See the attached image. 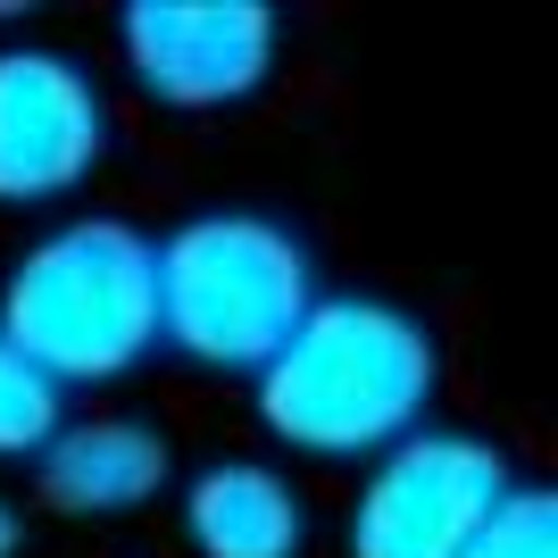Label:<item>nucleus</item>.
I'll return each instance as SVG.
<instances>
[{
	"label": "nucleus",
	"instance_id": "nucleus-1",
	"mask_svg": "<svg viewBox=\"0 0 558 558\" xmlns=\"http://www.w3.org/2000/svg\"><path fill=\"white\" fill-rule=\"evenodd\" d=\"M442 400V333L409 301L342 283L317 292L292 342L251 375V425L258 442L301 466H367L434 425Z\"/></svg>",
	"mask_w": 558,
	"mask_h": 558
},
{
	"label": "nucleus",
	"instance_id": "nucleus-2",
	"mask_svg": "<svg viewBox=\"0 0 558 558\" xmlns=\"http://www.w3.org/2000/svg\"><path fill=\"white\" fill-rule=\"evenodd\" d=\"M0 333L59 392H117L159 359V242L125 209L43 226L0 276Z\"/></svg>",
	"mask_w": 558,
	"mask_h": 558
},
{
	"label": "nucleus",
	"instance_id": "nucleus-3",
	"mask_svg": "<svg viewBox=\"0 0 558 558\" xmlns=\"http://www.w3.org/2000/svg\"><path fill=\"white\" fill-rule=\"evenodd\" d=\"M150 242H159V350H175L192 375L251 384L326 292L308 233L251 201L184 209Z\"/></svg>",
	"mask_w": 558,
	"mask_h": 558
},
{
	"label": "nucleus",
	"instance_id": "nucleus-4",
	"mask_svg": "<svg viewBox=\"0 0 558 558\" xmlns=\"http://www.w3.org/2000/svg\"><path fill=\"white\" fill-rule=\"evenodd\" d=\"M509 484L517 459L484 425H417L359 466L342 509V558H459Z\"/></svg>",
	"mask_w": 558,
	"mask_h": 558
},
{
	"label": "nucleus",
	"instance_id": "nucleus-5",
	"mask_svg": "<svg viewBox=\"0 0 558 558\" xmlns=\"http://www.w3.org/2000/svg\"><path fill=\"white\" fill-rule=\"evenodd\" d=\"M117 59L150 109L167 117H226L251 109L283 68V25L276 0H117Z\"/></svg>",
	"mask_w": 558,
	"mask_h": 558
},
{
	"label": "nucleus",
	"instance_id": "nucleus-6",
	"mask_svg": "<svg viewBox=\"0 0 558 558\" xmlns=\"http://www.w3.org/2000/svg\"><path fill=\"white\" fill-rule=\"evenodd\" d=\"M109 84L68 43H0V209L43 217L109 167Z\"/></svg>",
	"mask_w": 558,
	"mask_h": 558
},
{
	"label": "nucleus",
	"instance_id": "nucleus-7",
	"mask_svg": "<svg viewBox=\"0 0 558 558\" xmlns=\"http://www.w3.org/2000/svg\"><path fill=\"white\" fill-rule=\"evenodd\" d=\"M34 500L68 525H125V517L159 509L175 492V434L142 409H93V417H68L34 450Z\"/></svg>",
	"mask_w": 558,
	"mask_h": 558
},
{
	"label": "nucleus",
	"instance_id": "nucleus-8",
	"mask_svg": "<svg viewBox=\"0 0 558 558\" xmlns=\"http://www.w3.org/2000/svg\"><path fill=\"white\" fill-rule=\"evenodd\" d=\"M175 542L192 558H308L317 509L276 450H217L175 475Z\"/></svg>",
	"mask_w": 558,
	"mask_h": 558
},
{
	"label": "nucleus",
	"instance_id": "nucleus-9",
	"mask_svg": "<svg viewBox=\"0 0 558 558\" xmlns=\"http://www.w3.org/2000/svg\"><path fill=\"white\" fill-rule=\"evenodd\" d=\"M68 425V392L43 367H25L17 342L0 333V466H34V450Z\"/></svg>",
	"mask_w": 558,
	"mask_h": 558
},
{
	"label": "nucleus",
	"instance_id": "nucleus-10",
	"mask_svg": "<svg viewBox=\"0 0 558 558\" xmlns=\"http://www.w3.org/2000/svg\"><path fill=\"white\" fill-rule=\"evenodd\" d=\"M459 558H558V492L542 475H517Z\"/></svg>",
	"mask_w": 558,
	"mask_h": 558
},
{
	"label": "nucleus",
	"instance_id": "nucleus-11",
	"mask_svg": "<svg viewBox=\"0 0 558 558\" xmlns=\"http://www.w3.org/2000/svg\"><path fill=\"white\" fill-rule=\"evenodd\" d=\"M0 558H25V509L0 492Z\"/></svg>",
	"mask_w": 558,
	"mask_h": 558
},
{
	"label": "nucleus",
	"instance_id": "nucleus-12",
	"mask_svg": "<svg viewBox=\"0 0 558 558\" xmlns=\"http://www.w3.org/2000/svg\"><path fill=\"white\" fill-rule=\"evenodd\" d=\"M0 25H34V9H25V0H0Z\"/></svg>",
	"mask_w": 558,
	"mask_h": 558
}]
</instances>
